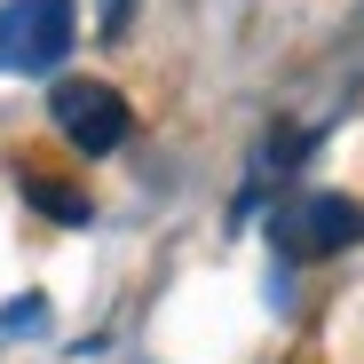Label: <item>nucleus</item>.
I'll return each mask as SVG.
<instances>
[{"label": "nucleus", "mask_w": 364, "mask_h": 364, "mask_svg": "<svg viewBox=\"0 0 364 364\" xmlns=\"http://www.w3.org/2000/svg\"><path fill=\"white\" fill-rule=\"evenodd\" d=\"M269 237L285 262H333L348 246H364V198H341V191H301L269 214Z\"/></svg>", "instance_id": "1"}, {"label": "nucleus", "mask_w": 364, "mask_h": 364, "mask_svg": "<svg viewBox=\"0 0 364 364\" xmlns=\"http://www.w3.org/2000/svg\"><path fill=\"white\" fill-rule=\"evenodd\" d=\"M80 48V9L72 0H0V72L40 80Z\"/></svg>", "instance_id": "2"}, {"label": "nucleus", "mask_w": 364, "mask_h": 364, "mask_svg": "<svg viewBox=\"0 0 364 364\" xmlns=\"http://www.w3.org/2000/svg\"><path fill=\"white\" fill-rule=\"evenodd\" d=\"M48 119H55V135H64L80 159H111L119 143H127V127H135L127 95H119L111 80H64L48 95Z\"/></svg>", "instance_id": "3"}, {"label": "nucleus", "mask_w": 364, "mask_h": 364, "mask_svg": "<svg viewBox=\"0 0 364 364\" xmlns=\"http://www.w3.org/2000/svg\"><path fill=\"white\" fill-rule=\"evenodd\" d=\"M16 182H24V198H32V206H40L48 222H72V230H87V222H95L87 191H72V182H48V174H32V166H24Z\"/></svg>", "instance_id": "4"}, {"label": "nucleus", "mask_w": 364, "mask_h": 364, "mask_svg": "<svg viewBox=\"0 0 364 364\" xmlns=\"http://www.w3.org/2000/svg\"><path fill=\"white\" fill-rule=\"evenodd\" d=\"M40 325H48V301H40V293H24V301L0 309V341H24V333H40Z\"/></svg>", "instance_id": "5"}, {"label": "nucleus", "mask_w": 364, "mask_h": 364, "mask_svg": "<svg viewBox=\"0 0 364 364\" xmlns=\"http://www.w3.org/2000/svg\"><path fill=\"white\" fill-rule=\"evenodd\" d=\"M127 24H135V0H103V9H95V32L103 40H127Z\"/></svg>", "instance_id": "6"}]
</instances>
